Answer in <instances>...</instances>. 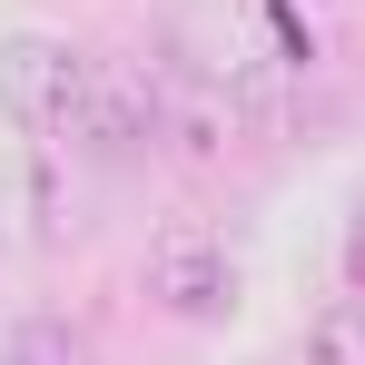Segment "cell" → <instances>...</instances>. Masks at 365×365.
<instances>
[{"mask_svg":"<svg viewBox=\"0 0 365 365\" xmlns=\"http://www.w3.org/2000/svg\"><path fill=\"white\" fill-rule=\"evenodd\" d=\"M138 287H148L158 316H178V326H227V316H237V257H227V237H217L207 217H168V227L148 237Z\"/></svg>","mask_w":365,"mask_h":365,"instance_id":"cell-1","label":"cell"},{"mask_svg":"<svg viewBox=\"0 0 365 365\" xmlns=\"http://www.w3.org/2000/svg\"><path fill=\"white\" fill-rule=\"evenodd\" d=\"M89 89V50H69L60 30H10L0 40V119L30 138H69Z\"/></svg>","mask_w":365,"mask_h":365,"instance_id":"cell-2","label":"cell"},{"mask_svg":"<svg viewBox=\"0 0 365 365\" xmlns=\"http://www.w3.org/2000/svg\"><path fill=\"white\" fill-rule=\"evenodd\" d=\"M69 138H79L89 158H138V148H158V69L89 60V89H79Z\"/></svg>","mask_w":365,"mask_h":365,"instance_id":"cell-3","label":"cell"},{"mask_svg":"<svg viewBox=\"0 0 365 365\" xmlns=\"http://www.w3.org/2000/svg\"><path fill=\"white\" fill-rule=\"evenodd\" d=\"M158 69V138L178 148L187 168H217L237 148V99L217 69H187V60H148Z\"/></svg>","mask_w":365,"mask_h":365,"instance_id":"cell-4","label":"cell"},{"mask_svg":"<svg viewBox=\"0 0 365 365\" xmlns=\"http://www.w3.org/2000/svg\"><path fill=\"white\" fill-rule=\"evenodd\" d=\"M306 365H365V297H326L306 316Z\"/></svg>","mask_w":365,"mask_h":365,"instance_id":"cell-5","label":"cell"},{"mask_svg":"<svg viewBox=\"0 0 365 365\" xmlns=\"http://www.w3.org/2000/svg\"><path fill=\"white\" fill-rule=\"evenodd\" d=\"M0 365H99V356H89V336L60 326V316H20V326L0 336Z\"/></svg>","mask_w":365,"mask_h":365,"instance_id":"cell-6","label":"cell"},{"mask_svg":"<svg viewBox=\"0 0 365 365\" xmlns=\"http://www.w3.org/2000/svg\"><path fill=\"white\" fill-rule=\"evenodd\" d=\"M336 267H346V287L365 297V197L346 207V237H336Z\"/></svg>","mask_w":365,"mask_h":365,"instance_id":"cell-7","label":"cell"}]
</instances>
